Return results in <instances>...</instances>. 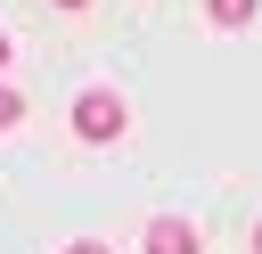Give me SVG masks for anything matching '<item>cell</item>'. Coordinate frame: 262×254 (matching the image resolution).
Wrapping results in <instances>:
<instances>
[{"mask_svg": "<svg viewBox=\"0 0 262 254\" xmlns=\"http://www.w3.org/2000/svg\"><path fill=\"white\" fill-rule=\"evenodd\" d=\"M123 123H131V115H123V98H115V90H82V98H74V131H82L90 147H115V139H123Z\"/></svg>", "mask_w": 262, "mask_h": 254, "instance_id": "1", "label": "cell"}, {"mask_svg": "<svg viewBox=\"0 0 262 254\" xmlns=\"http://www.w3.org/2000/svg\"><path fill=\"white\" fill-rule=\"evenodd\" d=\"M147 254H196V229H188L180 213H156V221H147Z\"/></svg>", "mask_w": 262, "mask_h": 254, "instance_id": "2", "label": "cell"}, {"mask_svg": "<svg viewBox=\"0 0 262 254\" xmlns=\"http://www.w3.org/2000/svg\"><path fill=\"white\" fill-rule=\"evenodd\" d=\"M254 8H262V0H205V16H213L221 33H237V25H254Z\"/></svg>", "mask_w": 262, "mask_h": 254, "instance_id": "3", "label": "cell"}, {"mask_svg": "<svg viewBox=\"0 0 262 254\" xmlns=\"http://www.w3.org/2000/svg\"><path fill=\"white\" fill-rule=\"evenodd\" d=\"M16 123H25V98H16L8 82H0V131H16Z\"/></svg>", "mask_w": 262, "mask_h": 254, "instance_id": "4", "label": "cell"}, {"mask_svg": "<svg viewBox=\"0 0 262 254\" xmlns=\"http://www.w3.org/2000/svg\"><path fill=\"white\" fill-rule=\"evenodd\" d=\"M66 254H106V238H74V246H66Z\"/></svg>", "mask_w": 262, "mask_h": 254, "instance_id": "5", "label": "cell"}, {"mask_svg": "<svg viewBox=\"0 0 262 254\" xmlns=\"http://www.w3.org/2000/svg\"><path fill=\"white\" fill-rule=\"evenodd\" d=\"M8 57H16V49H8V33H0V74H8Z\"/></svg>", "mask_w": 262, "mask_h": 254, "instance_id": "6", "label": "cell"}, {"mask_svg": "<svg viewBox=\"0 0 262 254\" xmlns=\"http://www.w3.org/2000/svg\"><path fill=\"white\" fill-rule=\"evenodd\" d=\"M254 254H262V221H254Z\"/></svg>", "mask_w": 262, "mask_h": 254, "instance_id": "7", "label": "cell"}, {"mask_svg": "<svg viewBox=\"0 0 262 254\" xmlns=\"http://www.w3.org/2000/svg\"><path fill=\"white\" fill-rule=\"evenodd\" d=\"M57 8H90V0H57Z\"/></svg>", "mask_w": 262, "mask_h": 254, "instance_id": "8", "label": "cell"}]
</instances>
